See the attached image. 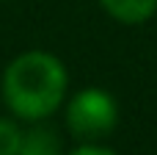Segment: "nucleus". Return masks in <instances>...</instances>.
I'll return each mask as SVG.
<instances>
[{
    "label": "nucleus",
    "instance_id": "obj_1",
    "mask_svg": "<svg viewBox=\"0 0 157 155\" xmlns=\"http://www.w3.org/2000/svg\"><path fill=\"white\" fill-rule=\"evenodd\" d=\"M69 92V67L61 55L44 47L17 53L0 72V103L22 125L50 122L61 114Z\"/></svg>",
    "mask_w": 157,
    "mask_h": 155
},
{
    "label": "nucleus",
    "instance_id": "obj_2",
    "mask_svg": "<svg viewBox=\"0 0 157 155\" xmlns=\"http://www.w3.org/2000/svg\"><path fill=\"white\" fill-rule=\"evenodd\" d=\"M61 114L66 133L77 144H102L121 122V105L105 86H83L69 92Z\"/></svg>",
    "mask_w": 157,
    "mask_h": 155
},
{
    "label": "nucleus",
    "instance_id": "obj_3",
    "mask_svg": "<svg viewBox=\"0 0 157 155\" xmlns=\"http://www.w3.org/2000/svg\"><path fill=\"white\" fill-rule=\"evenodd\" d=\"M102 14L124 28H138L155 19L157 0H97Z\"/></svg>",
    "mask_w": 157,
    "mask_h": 155
},
{
    "label": "nucleus",
    "instance_id": "obj_4",
    "mask_svg": "<svg viewBox=\"0 0 157 155\" xmlns=\"http://www.w3.org/2000/svg\"><path fill=\"white\" fill-rule=\"evenodd\" d=\"M63 144H61V136L55 128H50L47 122H36V125H28L22 130V141H19V150L17 155H63Z\"/></svg>",
    "mask_w": 157,
    "mask_h": 155
},
{
    "label": "nucleus",
    "instance_id": "obj_5",
    "mask_svg": "<svg viewBox=\"0 0 157 155\" xmlns=\"http://www.w3.org/2000/svg\"><path fill=\"white\" fill-rule=\"evenodd\" d=\"M22 130V122H17L11 114H0V155H17Z\"/></svg>",
    "mask_w": 157,
    "mask_h": 155
},
{
    "label": "nucleus",
    "instance_id": "obj_6",
    "mask_svg": "<svg viewBox=\"0 0 157 155\" xmlns=\"http://www.w3.org/2000/svg\"><path fill=\"white\" fill-rule=\"evenodd\" d=\"M63 155H119V153L102 141V144H75L72 150H66Z\"/></svg>",
    "mask_w": 157,
    "mask_h": 155
}]
</instances>
